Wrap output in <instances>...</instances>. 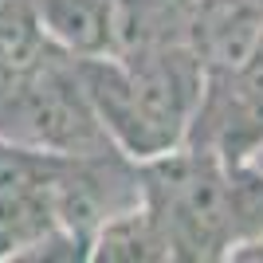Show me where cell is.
Masks as SVG:
<instances>
[{
  "label": "cell",
  "mask_w": 263,
  "mask_h": 263,
  "mask_svg": "<svg viewBox=\"0 0 263 263\" xmlns=\"http://www.w3.org/2000/svg\"><path fill=\"white\" fill-rule=\"evenodd\" d=\"M75 71L118 154L130 161H149L189 145L209 83V67L200 63L193 44L130 55H75Z\"/></svg>",
  "instance_id": "cell-1"
},
{
  "label": "cell",
  "mask_w": 263,
  "mask_h": 263,
  "mask_svg": "<svg viewBox=\"0 0 263 263\" xmlns=\"http://www.w3.org/2000/svg\"><path fill=\"white\" fill-rule=\"evenodd\" d=\"M142 204L157 220L169 259L212 263L232 252L228 220V165L204 145L138 161Z\"/></svg>",
  "instance_id": "cell-2"
},
{
  "label": "cell",
  "mask_w": 263,
  "mask_h": 263,
  "mask_svg": "<svg viewBox=\"0 0 263 263\" xmlns=\"http://www.w3.org/2000/svg\"><path fill=\"white\" fill-rule=\"evenodd\" d=\"M189 145H204L224 165H243L263 149V79L248 71H209Z\"/></svg>",
  "instance_id": "cell-3"
},
{
  "label": "cell",
  "mask_w": 263,
  "mask_h": 263,
  "mask_svg": "<svg viewBox=\"0 0 263 263\" xmlns=\"http://www.w3.org/2000/svg\"><path fill=\"white\" fill-rule=\"evenodd\" d=\"M263 32V0H193L189 44L209 71H240Z\"/></svg>",
  "instance_id": "cell-4"
},
{
  "label": "cell",
  "mask_w": 263,
  "mask_h": 263,
  "mask_svg": "<svg viewBox=\"0 0 263 263\" xmlns=\"http://www.w3.org/2000/svg\"><path fill=\"white\" fill-rule=\"evenodd\" d=\"M193 0H114V51L189 44Z\"/></svg>",
  "instance_id": "cell-5"
},
{
  "label": "cell",
  "mask_w": 263,
  "mask_h": 263,
  "mask_svg": "<svg viewBox=\"0 0 263 263\" xmlns=\"http://www.w3.org/2000/svg\"><path fill=\"white\" fill-rule=\"evenodd\" d=\"M47 40L67 55L114 51V0H35Z\"/></svg>",
  "instance_id": "cell-6"
},
{
  "label": "cell",
  "mask_w": 263,
  "mask_h": 263,
  "mask_svg": "<svg viewBox=\"0 0 263 263\" xmlns=\"http://www.w3.org/2000/svg\"><path fill=\"white\" fill-rule=\"evenodd\" d=\"M90 259L95 263H165L169 248L142 200L110 212L95 236H90Z\"/></svg>",
  "instance_id": "cell-7"
},
{
  "label": "cell",
  "mask_w": 263,
  "mask_h": 263,
  "mask_svg": "<svg viewBox=\"0 0 263 263\" xmlns=\"http://www.w3.org/2000/svg\"><path fill=\"white\" fill-rule=\"evenodd\" d=\"M228 220H232V252L263 240V169L255 161L228 165Z\"/></svg>",
  "instance_id": "cell-8"
},
{
  "label": "cell",
  "mask_w": 263,
  "mask_h": 263,
  "mask_svg": "<svg viewBox=\"0 0 263 263\" xmlns=\"http://www.w3.org/2000/svg\"><path fill=\"white\" fill-rule=\"evenodd\" d=\"M240 71H248V75H255V79H263V32H259V40H255V47H252V55H248V63L240 67Z\"/></svg>",
  "instance_id": "cell-9"
},
{
  "label": "cell",
  "mask_w": 263,
  "mask_h": 263,
  "mask_svg": "<svg viewBox=\"0 0 263 263\" xmlns=\"http://www.w3.org/2000/svg\"><path fill=\"white\" fill-rule=\"evenodd\" d=\"M252 161H255V165H259V169H263V149H259V154H255V157H252Z\"/></svg>",
  "instance_id": "cell-10"
}]
</instances>
